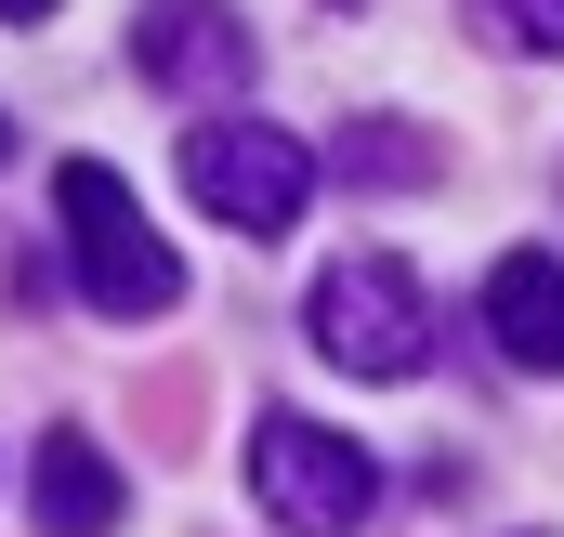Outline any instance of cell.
<instances>
[{
    "instance_id": "obj_7",
    "label": "cell",
    "mask_w": 564,
    "mask_h": 537,
    "mask_svg": "<svg viewBox=\"0 0 564 537\" xmlns=\"http://www.w3.org/2000/svg\"><path fill=\"white\" fill-rule=\"evenodd\" d=\"M26 512H40V537H119L132 485H119V459H106L93 432H40V459H26Z\"/></svg>"
},
{
    "instance_id": "obj_2",
    "label": "cell",
    "mask_w": 564,
    "mask_h": 537,
    "mask_svg": "<svg viewBox=\"0 0 564 537\" xmlns=\"http://www.w3.org/2000/svg\"><path fill=\"white\" fill-rule=\"evenodd\" d=\"M302 328H315V354H328L341 381H421L433 368V288L394 263V250H341V263L315 275Z\"/></svg>"
},
{
    "instance_id": "obj_3",
    "label": "cell",
    "mask_w": 564,
    "mask_h": 537,
    "mask_svg": "<svg viewBox=\"0 0 564 537\" xmlns=\"http://www.w3.org/2000/svg\"><path fill=\"white\" fill-rule=\"evenodd\" d=\"M250 498H263L289 537H355L368 512H381V459H368L341 419L263 406V419H250Z\"/></svg>"
},
{
    "instance_id": "obj_5",
    "label": "cell",
    "mask_w": 564,
    "mask_h": 537,
    "mask_svg": "<svg viewBox=\"0 0 564 537\" xmlns=\"http://www.w3.org/2000/svg\"><path fill=\"white\" fill-rule=\"evenodd\" d=\"M132 66L158 79V92H250L263 40H250L224 0H144L132 13Z\"/></svg>"
},
{
    "instance_id": "obj_11",
    "label": "cell",
    "mask_w": 564,
    "mask_h": 537,
    "mask_svg": "<svg viewBox=\"0 0 564 537\" xmlns=\"http://www.w3.org/2000/svg\"><path fill=\"white\" fill-rule=\"evenodd\" d=\"M0 157H13V119H0Z\"/></svg>"
},
{
    "instance_id": "obj_1",
    "label": "cell",
    "mask_w": 564,
    "mask_h": 537,
    "mask_svg": "<svg viewBox=\"0 0 564 537\" xmlns=\"http://www.w3.org/2000/svg\"><path fill=\"white\" fill-rule=\"evenodd\" d=\"M53 223H66V263H79V302H93V315L144 328V315L184 302V263L158 250V223L132 210V184H119L106 157H66V171H53Z\"/></svg>"
},
{
    "instance_id": "obj_9",
    "label": "cell",
    "mask_w": 564,
    "mask_h": 537,
    "mask_svg": "<svg viewBox=\"0 0 564 537\" xmlns=\"http://www.w3.org/2000/svg\"><path fill=\"white\" fill-rule=\"evenodd\" d=\"M473 26L499 53H564V0H473Z\"/></svg>"
},
{
    "instance_id": "obj_6",
    "label": "cell",
    "mask_w": 564,
    "mask_h": 537,
    "mask_svg": "<svg viewBox=\"0 0 564 537\" xmlns=\"http://www.w3.org/2000/svg\"><path fill=\"white\" fill-rule=\"evenodd\" d=\"M486 341L512 368L564 381V250H499L486 263Z\"/></svg>"
},
{
    "instance_id": "obj_8",
    "label": "cell",
    "mask_w": 564,
    "mask_h": 537,
    "mask_svg": "<svg viewBox=\"0 0 564 537\" xmlns=\"http://www.w3.org/2000/svg\"><path fill=\"white\" fill-rule=\"evenodd\" d=\"M433 171H446V157H433V132H408V119H355V132H341V184H368V197H381V184H433Z\"/></svg>"
},
{
    "instance_id": "obj_4",
    "label": "cell",
    "mask_w": 564,
    "mask_h": 537,
    "mask_svg": "<svg viewBox=\"0 0 564 537\" xmlns=\"http://www.w3.org/2000/svg\"><path fill=\"white\" fill-rule=\"evenodd\" d=\"M184 197L237 237H289L302 197H315V157L276 132V119H197L184 132Z\"/></svg>"
},
{
    "instance_id": "obj_10",
    "label": "cell",
    "mask_w": 564,
    "mask_h": 537,
    "mask_svg": "<svg viewBox=\"0 0 564 537\" xmlns=\"http://www.w3.org/2000/svg\"><path fill=\"white\" fill-rule=\"evenodd\" d=\"M40 13H53V0H0V26H40Z\"/></svg>"
}]
</instances>
